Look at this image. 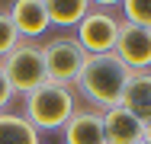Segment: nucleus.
<instances>
[{
    "mask_svg": "<svg viewBox=\"0 0 151 144\" xmlns=\"http://www.w3.org/2000/svg\"><path fill=\"white\" fill-rule=\"evenodd\" d=\"M125 80H129V71L116 55H93L84 61V71H81L74 86L90 103V109L106 112V109H116L122 103Z\"/></svg>",
    "mask_w": 151,
    "mask_h": 144,
    "instance_id": "f257e3e1",
    "label": "nucleus"
},
{
    "mask_svg": "<svg viewBox=\"0 0 151 144\" xmlns=\"http://www.w3.org/2000/svg\"><path fill=\"white\" fill-rule=\"evenodd\" d=\"M77 112V96L68 86H55V83H42L39 90H32L23 96V118L32 128L42 131H58L68 125V118Z\"/></svg>",
    "mask_w": 151,
    "mask_h": 144,
    "instance_id": "f03ea898",
    "label": "nucleus"
},
{
    "mask_svg": "<svg viewBox=\"0 0 151 144\" xmlns=\"http://www.w3.org/2000/svg\"><path fill=\"white\" fill-rule=\"evenodd\" d=\"M119 29H122V19L113 13V10L93 3L90 10H87V16L77 23L74 42L84 48L87 58H93V55H113V51H116V42H119Z\"/></svg>",
    "mask_w": 151,
    "mask_h": 144,
    "instance_id": "7ed1b4c3",
    "label": "nucleus"
},
{
    "mask_svg": "<svg viewBox=\"0 0 151 144\" xmlns=\"http://www.w3.org/2000/svg\"><path fill=\"white\" fill-rule=\"evenodd\" d=\"M42 61H45V77L48 83L55 86H68L74 90L81 71H84V48L74 42V35H58V38H48L42 45Z\"/></svg>",
    "mask_w": 151,
    "mask_h": 144,
    "instance_id": "20e7f679",
    "label": "nucleus"
},
{
    "mask_svg": "<svg viewBox=\"0 0 151 144\" xmlns=\"http://www.w3.org/2000/svg\"><path fill=\"white\" fill-rule=\"evenodd\" d=\"M0 67H3L6 80L13 86V93H19V96H26L32 90H39L42 83H48L45 61H42V45H35V42H19L0 61Z\"/></svg>",
    "mask_w": 151,
    "mask_h": 144,
    "instance_id": "39448f33",
    "label": "nucleus"
},
{
    "mask_svg": "<svg viewBox=\"0 0 151 144\" xmlns=\"http://www.w3.org/2000/svg\"><path fill=\"white\" fill-rule=\"evenodd\" d=\"M113 55L125 64L129 74H151V29L122 23Z\"/></svg>",
    "mask_w": 151,
    "mask_h": 144,
    "instance_id": "423d86ee",
    "label": "nucleus"
},
{
    "mask_svg": "<svg viewBox=\"0 0 151 144\" xmlns=\"http://www.w3.org/2000/svg\"><path fill=\"white\" fill-rule=\"evenodd\" d=\"M6 13L23 42H35L42 32H48V16H45L42 0H16V3H10Z\"/></svg>",
    "mask_w": 151,
    "mask_h": 144,
    "instance_id": "0eeeda50",
    "label": "nucleus"
},
{
    "mask_svg": "<svg viewBox=\"0 0 151 144\" xmlns=\"http://www.w3.org/2000/svg\"><path fill=\"white\" fill-rule=\"evenodd\" d=\"M103 135H106V144H142L145 122H138L129 109L116 106L103 112Z\"/></svg>",
    "mask_w": 151,
    "mask_h": 144,
    "instance_id": "6e6552de",
    "label": "nucleus"
},
{
    "mask_svg": "<svg viewBox=\"0 0 151 144\" xmlns=\"http://www.w3.org/2000/svg\"><path fill=\"white\" fill-rule=\"evenodd\" d=\"M64 144H106L103 135V112L96 109H77L61 128Z\"/></svg>",
    "mask_w": 151,
    "mask_h": 144,
    "instance_id": "1a4fd4ad",
    "label": "nucleus"
},
{
    "mask_svg": "<svg viewBox=\"0 0 151 144\" xmlns=\"http://www.w3.org/2000/svg\"><path fill=\"white\" fill-rule=\"evenodd\" d=\"M119 106L129 109L138 122L148 125L151 122V74H129Z\"/></svg>",
    "mask_w": 151,
    "mask_h": 144,
    "instance_id": "9d476101",
    "label": "nucleus"
},
{
    "mask_svg": "<svg viewBox=\"0 0 151 144\" xmlns=\"http://www.w3.org/2000/svg\"><path fill=\"white\" fill-rule=\"evenodd\" d=\"M42 3H45L48 26H58V29H77V23L93 6L90 0H42Z\"/></svg>",
    "mask_w": 151,
    "mask_h": 144,
    "instance_id": "9b49d317",
    "label": "nucleus"
},
{
    "mask_svg": "<svg viewBox=\"0 0 151 144\" xmlns=\"http://www.w3.org/2000/svg\"><path fill=\"white\" fill-rule=\"evenodd\" d=\"M0 144H42V135L19 112H0Z\"/></svg>",
    "mask_w": 151,
    "mask_h": 144,
    "instance_id": "f8f14e48",
    "label": "nucleus"
},
{
    "mask_svg": "<svg viewBox=\"0 0 151 144\" xmlns=\"http://www.w3.org/2000/svg\"><path fill=\"white\" fill-rule=\"evenodd\" d=\"M119 10H122V23L151 29V0H122Z\"/></svg>",
    "mask_w": 151,
    "mask_h": 144,
    "instance_id": "ddd939ff",
    "label": "nucleus"
},
{
    "mask_svg": "<svg viewBox=\"0 0 151 144\" xmlns=\"http://www.w3.org/2000/svg\"><path fill=\"white\" fill-rule=\"evenodd\" d=\"M19 42H23V38H19V32L13 29V23H10V13H6V10H0V61L10 55Z\"/></svg>",
    "mask_w": 151,
    "mask_h": 144,
    "instance_id": "4468645a",
    "label": "nucleus"
},
{
    "mask_svg": "<svg viewBox=\"0 0 151 144\" xmlns=\"http://www.w3.org/2000/svg\"><path fill=\"white\" fill-rule=\"evenodd\" d=\"M13 86L6 80V74H3V67H0V112H10V103H13Z\"/></svg>",
    "mask_w": 151,
    "mask_h": 144,
    "instance_id": "2eb2a0df",
    "label": "nucleus"
},
{
    "mask_svg": "<svg viewBox=\"0 0 151 144\" xmlns=\"http://www.w3.org/2000/svg\"><path fill=\"white\" fill-rule=\"evenodd\" d=\"M145 141L151 144V122H148V125H145Z\"/></svg>",
    "mask_w": 151,
    "mask_h": 144,
    "instance_id": "dca6fc26",
    "label": "nucleus"
},
{
    "mask_svg": "<svg viewBox=\"0 0 151 144\" xmlns=\"http://www.w3.org/2000/svg\"><path fill=\"white\" fill-rule=\"evenodd\" d=\"M142 144H148V141H142Z\"/></svg>",
    "mask_w": 151,
    "mask_h": 144,
    "instance_id": "f3484780",
    "label": "nucleus"
}]
</instances>
